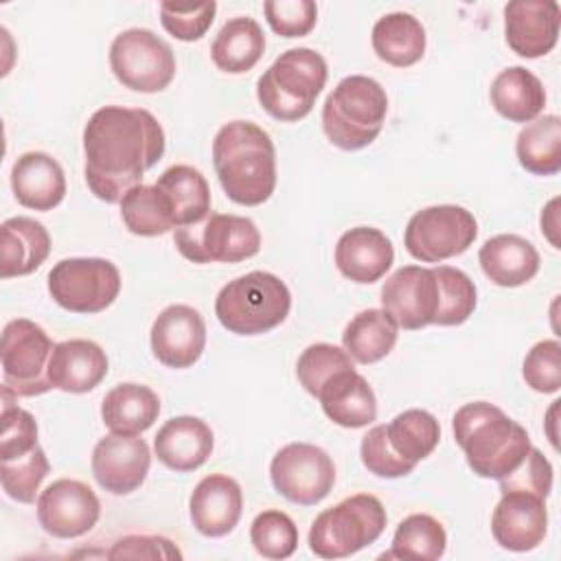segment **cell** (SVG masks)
<instances>
[{
    "label": "cell",
    "instance_id": "2e32d148",
    "mask_svg": "<svg viewBox=\"0 0 561 561\" xmlns=\"http://www.w3.org/2000/svg\"><path fill=\"white\" fill-rule=\"evenodd\" d=\"M92 476L101 489L114 495L136 491L151 465V451L145 438L107 434L92 449Z\"/></svg>",
    "mask_w": 561,
    "mask_h": 561
},
{
    "label": "cell",
    "instance_id": "7bdbcfd3",
    "mask_svg": "<svg viewBox=\"0 0 561 561\" xmlns=\"http://www.w3.org/2000/svg\"><path fill=\"white\" fill-rule=\"evenodd\" d=\"M217 13V2H197V4H175L162 2L160 4V22L175 39L195 42L206 35Z\"/></svg>",
    "mask_w": 561,
    "mask_h": 561
},
{
    "label": "cell",
    "instance_id": "d6986e66",
    "mask_svg": "<svg viewBox=\"0 0 561 561\" xmlns=\"http://www.w3.org/2000/svg\"><path fill=\"white\" fill-rule=\"evenodd\" d=\"M493 539L513 552L537 548L548 533L546 500L526 491H506L491 515Z\"/></svg>",
    "mask_w": 561,
    "mask_h": 561
},
{
    "label": "cell",
    "instance_id": "8d00e7d4",
    "mask_svg": "<svg viewBox=\"0 0 561 561\" xmlns=\"http://www.w3.org/2000/svg\"><path fill=\"white\" fill-rule=\"evenodd\" d=\"M386 436L401 458L416 465L436 449L440 440V425L427 410L412 408L397 414L386 425Z\"/></svg>",
    "mask_w": 561,
    "mask_h": 561
},
{
    "label": "cell",
    "instance_id": "f6af8a7d",
    "mask_svg": "<svg viewBox=\"0 0 561 561\" xmlns=\"http://www.w3.org/2000/svg\"><path fill=\"white\" fill-rule=\"evenodd\" d=\"M359 456L364 467L379 478H401L412 473L416 467L414 462L401 458L392 449L386 436V425H375L364 434L359 445Z\"/></svg>",
    "mask_w": 561,
    "mask_h": 561
},
{
    "label": "cell",
    "instance_id": "cb8c5ba5",
    "mask_svg": "<svg viewBox=\"0 0 561 561\" xmlns=\"http://www.w3.org/2000/svg\"><path fill=\"white\" fill-rule=\"evenodd\" d=\"M11 188L22 206L53 210L66 195V175L53 156L26 151L13 162Z\"/></svg>",
    "mask_w": 561,
    "mask_h": 561
},
{
    "label": "cell",
    "instance_id": "ee69618b",
    "mask_svg": "<svg viewBox=\"0 0 561 561\" xmlns=\"http://www.w3.org/2000/svg\"><path fill=\"white\" fill-rule=\"evenodd\" d=\"M522 375L533 390L557 392L561 388V344L557 340L537 342L524 357Z\"/></svg>",
    "mask_w": 561,
    "mask_h": 561
},
{
    "label": "cell",
    "instance_id": "4fadbf2b",
    "mask_svg": "<svg viewBox=\"0 0 561 561\" xmlns=\"http://www.w3.org/2000/svg\"><path fill=\"white\" fill-rule=\"evenodd\" d=\"M270 480L285 500L313 506L322 502L335 482L331 456L311 443H289L280 447L270 462Z\"/></svg>",
    "mask_w": 561,
    "mask_h": 561
},
{
    "label": "cell",
    "instance_id": "ab89813d",
    "mask_svg": "<svg viewBox=\"0 0 561 561\" xmlns=\"http://www.w3.org/2000/svg\"><path fill=\"white\" fill-rule=\"evenodd\" d=\"M50 465L44 454V449L37 445L31 454L13 458V460H2L0 465V480L4 493L20 502V504H31L35 502V495L48 476Z\"/></svg>",
    "mask_w": 561,
    "mask_h": 561
},
{
    "label": "cell",
    "instance_id": "4316f807",
    "mask_svg": "<svg viewBox=\"0 0 561 561\" xmlns=\"http://www.w3.org/2000/svg\"><path fill=\"white\" fill-rule=\"evenodd\" d=\"M478 261L486 278L500 287H519L539 272L537 248L519 234H495L484 241Z\"/></svg>",
    "mask_w": 561,
    "mask_h": 561
},
{
    "label": "cell",
    "instance_id": "7dc6e473",
    "mask_svg": "<svg viewBox=\"0 0 561 561\" xmlns=\"http://www.w3.org/2000/svg\"><path fill=\"white\" fill-rule=\"evenodd\" d=\"M497 482L502 493L526 491L546 500L552 491V465L537 447H530L519 467L500 478Z\"/></svg>",
    "mask_w": 561,
    "mask_h": 561
},
{
    "label": "cell",
    "instance_id": "9c48e42d",
    "mask_svg": "<svg viewBox=\"0 0 561 561\" xmlns=\"http://www.w3.org/2000/svg\"><path fill=\"white\" fill-rule=\"evenodd\" d=\"M55 344L33 320L15 318L2 329V383L15 397H37L53 388L48 362Z\"/></svg>",
    "mask_w": 561,
    "mask_h": 561
},
{
    "label": "cell",
    "instance_id": "4dcf8cb0",
    "mask_svg": "<svg viewBox=\"0 0 561 561\" xmlns=\"http://www.w3.org/2000/svg\"><path fill=\"white\" fill-rule=\"evenodd\" d=\"M265 50V35L256 20L237 15L228 20L210 44L215 66L228 75H241L256 66Z\"/></svg>",
    "mask_w": 561,
    "mask_h": 561
},
{
    "label": "cell",
    "instance_id": "30bf717a",
    "mask_svg": "<svg viewBox=\"0 0 561 561\" xmlns=\"http://www.w3.org/2000/svg\"><path fill=\"white\" fill-rule=\"evenodd\" d=\"M110 68L125 88L153 94L173 81L175 55L153 31L127 28L112 39Z\"/></svg>",
    "mask_w": 561,
    "mask_h": 561
},
{
    "label": "cell",
    "instance_id": "484cf974",
    "mask_svg": "<svg viewBox=\"0 0 561 561\" xmlns=\"http://www.w3.org/2000/svg\"><path fill=\"white\" fill-rule=\"evenodd\" d=\"M50 254L48 230L31 217H9L0 226V276H26Z\"/></svg>",
    "mask_w": 561,
    "mask_h": 561
},
{
    "label": "cell",
    "instance_id": "44dd1931",
    "mask_svg": "<svg viewBox=\"0 0 561 561\" xmlns=\"http://www.w3.org/2000/svg\"><path fill=\"white\" fill-rule=\"evenodd\" d=\"M392 261V243L379 228H351L335 243V265L340 274L359 285L379 280L390 270Z\"/></svg>",
    "mask_w": 561,
    "mask_h": 561
},
{
    "label": "cell",
    "instance_id": "f1b7e54d",
    "mask_svg": "<svg viewBox=\"0 0 561 561\" xmlns=\"http://www.w3.org/2000/svg\"><path fill=\"white\" fill-rule=\"evenodd\" d=\"M491 105L513 123H530L546 105V90L537 75L524 66L504 68L491 83Z\"/></svg>",
    "mask_w": 561,
    "mask_h": 561
},
{
    "label": "cell",
    "instance_id": "83f0119b",
    "mask_svg": "<svg viewBox=\"0 0 561 561\" xmlns=\"http://www.w3.org/2000/svg\"><path fill=\"white\" fill-rule=\"evenodd\" d=\"M160 414L158 394L142 383H118L101 403V419L112 434L138 436L147 432Z\"/></svg>",
    "mask_w": 561,
    "mask_h": 561
},
{
    "label": "cell",
    "instance_id": "c3c4849f",
    "mask_svg": "<svg viewBox=\"0 0 561 561\" xmlns=\"http://www.w3.org/2000/svg\"><path fill=\"white\" fill-rule=\"evenodd\" d=\"M110 559H182L180 548L160 535H127L121 537L112 550Z\"/></svg>",
    "mask_w": 561,
    "mask_h": 561
},
{
    "label": "cell",
    "instance_id": "603a6c76",
    "mask_svg": "<svg viewBox=\"0 0 561 561\" xmlns=\"http://www.w3.org/2000/svg\"><path fill=\"white\" fill-rule=\"evenodd\" d=\"M213 430L197 416L169 419L153 438L158 460L180 473L199 469L213 454Z\"/></svg>",
    "mask_w": 561,
    "mask_h": 561
},
{
    "label": "cell",
    "instance_id": "836d02e7",
    "mask_svg": "<svg viewBox=\"0 0 561 561\" xmlns=\"http://www.w3.org/2000/svg\"><path fill=\"white\" fill-rule=\"evenodd\" d=\"M156 186L171 199L175 228L202 221L210 213V188L206 178L188 167L173 164L156 182Z\"/></svg>",
    "mask_w": 561,
    "mask_h": 561
},
{
    "label": "cell",
    "instance_id": "d4e9b609",
    "mask_svg": "<svg viewBox=\"0 0 561 561\" xmlns=\"http://www.w3.org/2000/svg\"><path fill=\"white\" fill-rule=\"evenodd\" d=\"M324 414L340 427L357 430L370 425L377 419V399L366 381L355 368L335 373L318 392Z\"/></svg>",
    "mask_w": 561,
    "mask_h": 561
},
{
    "label": "cell",
    "instance_id": "e0dca14e",
    "mask_svg": "<svg viewBox=\"0 0 561 561\" xmlns=\"http://www.w3.org/2000/svg\"><path fill=\"white\" fill-rule=\"evenodd\" d=\"M206 346V324L197 309L169 305L151 324V351L169 368L193 366Z\"/></svg>",
    "mask_w": 561,
    "mask_h": 561
},
{
    "label": "cell",
    "instance_id": "d590c367",
    "mask_svg": "<svg viewBox=\"0 0 561 561\" xmlns=\"http://www.w3.org/2000/svg\"><path fill=\"white\" fill-rule=\"evenodd\" d=\"M447 533L443 524L427 515L414 513L399 522L392 548L381 554V559H414V561H436L445 554Z\"/></svg>",
    "mask_w": 561,
    "mask_h": 561
},
{
    "label": "cell",
    "instance_id": "d6a6232c",
    "mask_svg": "<svg viewBox=\"0 0 561 561\" xmlns=\"http://www.w3.org/2000/svg\"><path fill=\"white\" fill-rule=\"evenodd\" d=\"M519 164L533 175H554L561 171V118L557 114L537 116L522 127L515 142Z\"/></svg>",
    "mask_w": 561,
    "mask_h": 561
},
{
    "label": "cell",
    "instance_id": "ffe728a7",
    "mask_svg": "<svg viewBox=\"0 0 561 561\" xmlns=\"http://www.w3.org/2000/svg\"><path fill=\"white\" fill-rule=\"evenodd\" d=\"M191 522L204 537H224L241 519L243 493L234 478L210 473L202 478L188 500Z\"/></svg>",
    "mask_w": 561,
    "mask_h": 561
},
{
    "label": "cell",
    "instance_id": "5bb4252c",
    "mask_svg": "<svg viewBox=\"0 0 561 561\" xmlns=\"http://www.w3.org/2000/svg\"><path fill=\"white\" fill-rule=\"evenodd\" d=\"M440 305V285L434 267L403 265L381 287V307L397 327L416 331L434 324Z\"/></svg>",
    "mask_w": 561,
    "mask_h": 561
},
{
    "label": "cell",
    "instance_id": "7c38bea8",
    "mask_svg": "<svg viewBox=\"0 0 561 561\" xmlns=\"http://www.w3.org/2000/svg\"><path fill=\"white\" fill-rule=\"evenodd\" d=\"M478 237L476 217L456 204L427 206L414 213L405 226L403 243L410 256L423 263H440L458 256Z\"/></svg>",
    "mask_w": 561,
    "mask_h": 561
},
{
    "label": "cell",
    "instance_id": "8fae6325",
    "mask_svg": "<svg viewBox=\"0 0 561 561\" xmlns=\"http://www.w3.org/2000/svg\"><path fill=\"white\" fill-rule=\"evenodd\" d=\"M48 291L66 311L99 313L118 298L121 272L99 256L64 259L48 272Z\"/></svg>",
    "mask_w": 561,
    "mask_h": 561
},
{
    "label": "cell",
    "instance_id": "7402d4cb",
    "mask_svg": "<svg viewBox=\"0 0 561 561\" xmlns=\"http://www.w3.org/2000/svg\"><path fill=\"white\" fill-rule=\"evenodd\" d=\"M107 366V355L96 342L75 337L55 344L48 362V379L57 390L83 394L105 379Z\"/></svg>",
    "mask_w": 561,
    "mask_h": 561
},
{
    "label": "cell",
    "instance_id": "60d3db41",
    "mask_svg": "<svg viewBox=\"0 0 561 561\" xmlns=\"http://www.w3.org/2000/svg\"><path fill=\"white\" fill-rule=\"evenodd\" d=\"M355 368L351 355L329 342H316L307 346L296 364V375L300 386L311 394L318 397L320 388L340 370Z\"/></svg>",
    "mask_w": 561,
    "mask_h": 561
},
{
    "label": "cell",
    "instance_id": "3957f363",
    "mask_svg": "<svg viewBox=\"0 0 561 561\" xmlns=\"http://www.w3.org/2000/svg\"><path fill=\"white\" fill-rule=\"evenodd\" d=\"M451 425L467 465L480 478H504L533 447L528 432L489 401L465 403L456 410Z\"/></svg>",
    "mask_w": 561,
    "mask_h": 561
},
{
    "label": "cell",
    "instance_id": "e575fe53",
    "mask_svg": "<svg viewBox=\"0 0 561 561\" xmlns=\"http://www.w3.org/2000/svg\"><path fill=\"white\" fill-rule=\"evenodd\" d=\"M118 204L123 224L131 234L158 237L175 228L171 199L156 184L134 186Z\"/></svg>",
    "mask_w": 561,
    "mask_h": 561
},
{
    "label": "cell",
    "instance_id": "ba28073f",
    "mask_svg": "<svg viewBox=\"0 0 561 561\" xmlns=\"http://www.w3.org/2000/svg\"><path fill=\"white\" fill-rule=\"evenodd\" d=\"M173 243L191 263H239L261 250V232L248 217L208 213L202 221L175 228Z\"/></svg>",
    "mask_w": 561,
    "mask_h": 561
},
{
    "label": "cell",
    "instance_id": "7a4b0ae2",
    "mask_svg": "<svg viewBox=\"0 0 561 561\" xmlns=\"http://www.w3.org/2000/svg\"><path fill=\"white\" fill-rule=\"evenodd\" d=\"M213 167L224 193L234 204L259 206L274 193V142L252 121H230L215 134Z\"/></svg>",
    "mask_w": 561,
    "mask_h": 561
},
{
    "label": "cell",
    "instance_id": "6da1fadb",
    "mask_svg": "<svg viewBox=\"0 0 561 561\" xmlns=\"http://www.w3.org/2000/svg\"><path fill=\"white\" fill-rule=\"evenodd\" d=\"M164 145V129L149 110L99 107L83 127L88 188L107 204L121 202L162 158Z\"/></svg>",
    "mask_w": 561,
    "mask_h": 561
},
{
    "label": "cell",
    "instance_id": "bcb514c9",
    "mask_svg": "<svg viewBox=\"0 0 561 561\" xmlns=\"http://www.w3.org/2000/svg\"><path fill=\"white\" fill-rule=\"evenodd\" d=\"M263 13L270 28L280 37H302L318 20V7L313 0H267Z\"/></svg>",
    "mask_w": 561,
    "mask_h": 561
},
{
    "label": "cell",
    "instance_id": "52a82bcc",
    "mask_svg": "<svg viewBox=\"0 0 561 561\" xmlns=\"http://www.w3.org/2000/svg\"><path fill=\"white\" fill-rule=\"evenodd\" d=\"M388 522L379 497L357 493L322 511L309 528V548L320 559H344L375 543Z\"/></svg>",
    "mask_w": 561,
    "mask_h": 561
},
{
    "label": "cell",
    "instance_id": "1f68e13d",
    "mask_svg": "<svg viewBox=\"0 0 561 561\" xmlns=\"http://www.w3.org/2000/svg\"><path fill=\"white\" fill-rule=\"evenodd\" d=\"M399 327L383 309L359 311L344 329V351L357 364H375L383 359L397 344Z\"/></svg>",
    "mask_w": 561,
    "mask_h": 561
},
{
    "label": "cell",
    "instance_id": "8992f818",
    "mask_svg": "<svg viewBox=\"0 0 561 561\" xmlns=\"http://www.w3.org/2000/svg\"><path fill=\"white\" fill-rule=\"evenodd\" d=\"M291 307L287 285L270 272H248L226 283L215 300V316L237 335H261L285 322Z\"/></svg>",
    "mask_w": 561,
    "mask_h": 561
},
{
    "label": "cell",
    "instance_id": "74e56055",
    "mask_svg": "<svg viewBox=\"0 0 561 561\" xmlns=\"http://www.w3.org/2000/svg\"><path fill=\"white\" fill-rule=\"evenodd\" d=\"M434 274L440 285V305L434 318L438 327H456L469 320L476 309V285L473 280L458 267L438 265Z\"/></svg>",
    "mask_w": 561,
    "mask_h": 561
},
{
    "label": "cell",
    "instance_id": "5b68a950",
    "mask_svg": "<svg viewBox=\"0 0 561 561\" xmlns=\"http://www.w3.org/2000/svg\"><path fill=\"white\" fill-rule=\"evenodd\" d=\"M329 77L327 61L313 48H289L259 77L256 99L276 121L305 118Z\"/></svg>",
    "mask_w": 561,
    "mask_h": 561
},
{
    "label": "cell",
    "instance_id": "b9f144b4",
    "mask_svg": "<svg viewBox=\"0 0 561 561\" xmlns=\"http://www.w3.org/2000/svg\"><path fill=\"white\" fill-rule=\"evenodd\" d=\"M13 392L2 388V434H0V462L31 454L37 443L35 416L13 403ZM18 399V397H15Z\"/></svg>",
    "mask_w": 561,
    "mask_h": 561
},
{
    "label": "cell",
    "instance_id": "ac0fdd59",
    "mask_svg": "<svg viewBox=\"0 0 561 561\" xmlns=\"http://www.w3.org/2000/svg\"><path fill=\"white\" fill-rule=\"evenodd\" d=\"M561 9L554 0H513L504 7V37L526 59L548 55L559 39Z\"/></svg>",
    "mask_w": 561,
    "mask_h": 561
},
{
    "label": "cell",
    "instance_id": "277c9868",
    "mask_svg": "<svg viewBox=\"0 0 561 561\" xmlns=\"http://www.w3.org/2000/svg\"><path fill=\"white\" fill-rule=\"evenodd\" d=\"M388 96L379 81L366 75L344 77L322 105V129L331 145L344 151L368 147L381 131Z\"/></svg>",
    "mask_w": 561,
    "mask_h": 561
},
{
    "label": "cell",
    "instance_id": "9a60e30c",
    "mask_svg": "<svg viewBox=\"0 0 561 561\" xmlns=\"http://www.w3.org/2000/svg\"><path fill=\"white\" fill-rule=\"evenodd\" d=\"M101 515L96 493L81 480L61 478L37 497L39 526L57 539H75L92 530Z\"/></svg>",
    "mask_w": 561,
    "mask_h": 561
},
{
    "label": "cell",
    "instance_id": "f35d334b",
    "mask_svg": "<svg viewBox=\"0 0 561 561\" xmlns=\"http://www.w3.org/2000/svg\"><path fill=\"white\" fill-rule=\"evenodd\" d=\"M250 541L265 559H287L298 546V526L287 513L270 508L254 517Z\"/></svg>",
    "mask_w": 561,
    "mask_h": 561
},
{
    "label": "cell",
    "instance_id": "f546056e",
    "mask_svg": "<svg viewBox=\"0 0 561 561\" xmlns=\"http://www.w3.org/2000/svg\"><path fill=\"white\" fill-rule=\"evenodd\" d=\"M370 39L375 55L394 68L416 64L423 57L427 44L423 24L405 11L381 15L373 26Z\"/></svg>",
    "mask_w": 561,
    "mask_h": 561
}]
</instances>
